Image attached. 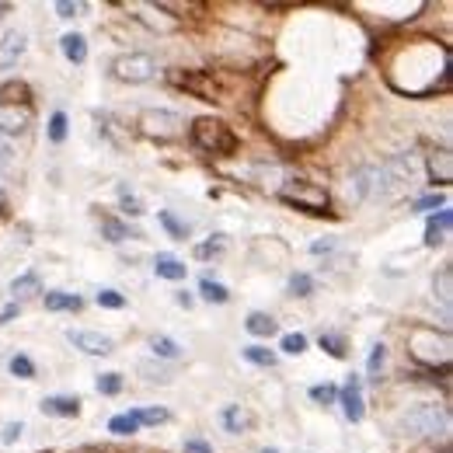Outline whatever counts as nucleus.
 <instances>
[{"mask_svg": "<svg viewBox=\"0 0 453 453\" xmlns=\"http://www.w3.org/2000/svg\"><path fill=\"white\" fill-rule=\"evenodd\" d=\"M384 363H387V349H384V345H373V353H370V359H366V373L377 380V373L384 370Z\"/></svg>", "mask_w": 453, "mask_h": 453, "instance_id": "4c0bfd02", "label": "nucleus"}, {"mask_svg": "<svg viewBox=\"0 0 453 453\" xmlns=\"http://www.w3.org/2000/svg\"><path fill=\"white\" fill-rule=\"evenodd\" d=\"M60 49H63V56L70 60V63H84L88 60V38L80 32H66L63 38H60Z\"/></svg>", "mask_w": 453, "mask_h": 453, "instance_id": "dca6fc26", "label": "nucleus"}, {"mask_svg": "<svg viewBox=\"0 0 453 453\" xmlns=\"http://www.w3.org/2000/svg\"><path fill=\"white\" fill-rule=\"evenodd\" d=\"M130 415L140 422V429H143V425H157V422H167V419H171L164 408H132Z\"/></svg>", "mask_w": 453, "mask_h": 453, "instance_id": "c85d7f7f", "label": "nucleus"}, {"mask_svg": "<svg viewBox=\"0 0 453 453\" xmlns=\"http://www.w3.org/2000/svg\"><path fill=\"white\" fill-rule=\"evenodd\" d=\"M140 126L147 136H157V140H171V136H178L182 126H185V119L178 115V112H167V108H147L143 115H140Z\"/></svg>", "mask_w": 453, "mask_h": 453, "instance_id": "0eeeda50", "label": "nucleus"}, {"mask_svg": "<svg viewBox=\"0 0 453 453\" xmlns=\"http://www.w3.org/2000/svg\"><path fill=\"white\" fill-rule=\"evenodd\" d=\"M35 293H42V279H38V272H25V276H18V279L11 283V296H14V303H18V300H25V296H35Z\"/></svg>", "mask_w": 453, "mask_h": 453, "instance_id": "412c9836", "label": "nucleus"}, {"mask_svg": "<svg viewBox=\"0 0 453 453\" xmlns=\"http://www.w3.org/2000/svg\"><path fill=\"white\" fill-rule=\"evenodd\" d=\"M318 342H321V349H324V353H328L331 359H345V356H349V345H345V338H342V335H335V331H321V338H318Z\"/></svg>", "mask_w": 453, "mask_h": 453, "instance_id": "b1692460", "label": "nucleus"}, {"mask_svg": "<svg viewBox=\"0 0 453 453\" xmlns=\"http://www.w3.org/2000/svg\"><path fill=\"white\" fill-rule=\"evenodd\" d=\"M98 390L101 394H119L123 390V373H101L98 377Z\"/></svg>", "mask_w": 453, "mask_h": 453, "instance_id": "ea45409f", "label": "nucleus"}, {"mask_svg": "<svg viewBox=\"0 0 453 453\" xmlns=\"http://www.w3.org/2000/svg\"><path fill=\"white\" fill-rule=\"evenodd\" d=\"M66 342L73 349H80L84 356H112L115 353V342L101 331H88V328H70L66 331Z\"/></svg>", "mask_w": 453, "mask_h": 453, "instance_id": "6e6552de", "label": "nucleus"}, {"mask_svg": "<svg viewBox=\"0 0 453 453\" xmlns=\"http://www.w3.org/2000/svg\"><path fill=\"white\" fill-rule=\"evenodd\" d=\"M21 432H25V425H21V422H7V425H4V432H0V439H4V443H14Z\"/></svg>", "mask_w": 453, "mask_h": 453, "instance_id": "79ce46f5", "label": "nucleus"}, {"mask_svg": "<svg viewBox=\"0 0 453 453\" xmlns=\"http://www.w3.org/2000/svg\"><path fill=\"white\" fill-rule=\"evenodd\" d=\"M224 248H226V241L224 237H220V234H217V237H213V241H206V244H199V248H195V259H217V255H224Z\"/></svg>", "mask_w": 453, "mask_h": 453, "instance_id": "473e14b6", "label": "nucleus"}, {"mask_svg": "<svg viewBox=\"0 0 453 453\" xmlns=\"http://www.w3.org/2000/svg\"><path fill=\"white\" fill-rule=\"evenodd\" d=\"M370 185H373V167H359L349 175V199L353 202H363L370 199Z\"/></svg>", "mask_w": 453, "mask_h": 453, "instance_id": "a211bd4d", "label": "nucleus"}, {"mask_svg": "<svg viewBox=\"0 0 453 453\" xmlns=\"http://www.w3.org/2000/svg\"><path fill=\"white\" fill-rule=\"evenodd\" d=\"M279 199L286 206H296L303 213H328V192L314 182H303V178H293L279 189Z\"/></svg>", "mask_w": 453, "mask_h": 453, "instance_id": "20e7f679", "label": "nucleus"}, {"mask_svg": "<svg viewBox=\"0 0 453 453\" xmlns=\"http://www.w3.org/2000/svg\"><path fill=\"white\" fill-rule=\"evenodd\" d=\"M157 220L167 226V234H171V237H178V241H185V237H189V226L182 224L171 209H157Z\"/></svg>", "mask_w": 453, "mask_h": 453, "instance_id": "bb28decb", "label": "nucleus"}, {"mask_svg": "<svg viewBox=\"0 0 453 453\" xmlns=\"http://www.w3.org/2000/svg\"><path fill=\"white\" fill-rule=\"evenodd\" d=\"M436 283H439V300L450 307V296H453V269H450V265H443V269H439V279H436Z\"/></svg>", "mask_w": 453, "mask_h": 453, "instance_id": "58836bf2", "label": "nucleus"}, {"mask_svg": "<svg viewBox=\"0 0 453 453\" xmlns=\"http://www.w3.org/2000/svg\"><path fill=\"white\" fill-rule=\"evenodd\" d=\"M241 356L248 359V363H255V366H261V370H272L276 366V353L265 349V345H244Z\"/></svg>", "mask_w": 453, "mask_h": 453, "instance_id": "393cba45", "label": "nucleus"}, {"mask_svg": "<svg viewBox=\"0 0 453 453\" xmlns=\"http://www.w3.org/2000/svg\"><path fill=\"white\" fill-rule=\"evenodd\" d=\"M429 178H432V185H443V189L453 182L450 150H432V154H429Z\"/></svg>", "mask_w": 453, "mask_h": 453, "instance_id": "f8f14e48", "label": "nucleus"}, {"mask_svg": "<svg viewBox=\"0 0 453 453\" xmlns=\"http://www.w3.org/2000/svg\"><path fill=\"white\" fill-rule=\"evenodd\" d=\"M443 195L439 192H429V195H422L419 202H415V213H429V209H443Z\"/></svg>", "mask_w": 453, "mask_h": 453, "instance_id": "a19ab883", "label": "nucleus"}, {"mask_svg": "<svg viewBox=\"0 0 453 453\" xmlns=\"http://www.w3.org/2000/svg\"><path fill=\"white\" fill-rule=\"evenodd\" d=\"M119 206H123V213L126 217H143V206H140V199L126 189V185H119Z\"/></svg>", "mask_w": 453, "mask_h": 453, "instance_id": "c756f323", "label": "nucleus"}, {"mask_svg": "<svg viewBox=\"0 0 453 453\" xmlns=\"http://www.w3.org/2000/svg\"><path fill=\"white\" fill-rule=\"evenodd\" d=\"M150 353L157 359H178L182 356V345H178L171 335H154V338H150Z\"/></svg>", "mask_w": 453, "mask_h": 453, "instance_id": "4be33fe9", "label": "nucleus"}, {"mask_svg": "<svg viewBox=\"0 0 453 453\" xmlns=\"http://www.w3.org/2000/svg\"><path fill=\"white\" fill-rule=\"evenodd\" d=\"M49 140L53 143H63L66 140V112H53L49 115Z\"/></svg>", "mask_w": 453, "mask_h": 453, "instance_id": "e433bc0d", "label": "nucleus"}, {"mask_svg": "<svg viewBox=\"0 0 453 453\" xmlns=\"http://www.w3.org/2000/svg\"><path fill=\"white\" fill-rule=\"evenodd\" d=\"M290 293L293 296H311L314 293V279L307 272H293L290 276Z\"/></svg>", "mask_w": 453, "mask_h": 453, "instance_id": "7c9ffc66", "label": "nucleus"}, {"mask_svg": "<svg viewBox=\"0 0 453 453\" xmlns=\"http://www.w3.org/2000/svg\"><path fill=\"white\" fill-rule=\"evenodd\" d=\"M419 175V161L412 154H397V157H387L380 167H373V185H370V199H380V202H390L401 192H408V185L415 182Z\"/></svg>", "mask_w": 453, "mask_h": 453, "instance_id": "f257e3e1", "label": "nucleus"}, {"mask_svg": "<svg viewBox=\"0 0 453 453\" xmlns=\"http://www.w3.org/2000/svg\"><path fill=\"white\" fill-rule=\"evenodd\" d=\"M259 453H279V450H276V447H265V450H259Z\"/></svg>", "mask_w": 453, "mask_h": 453, "instance_id": "09e8293b", "label": "nucleus"}, {"mask_svg": "<svg viewBox=\"0 0 453 453\" xmlns=\"http://www.w3.org/2000/svg\"><path fill=\"white\" fill-rule=\"evenodd\" d=\"M331 248H335V241H318L311 251H314V255H321V251H331Z\"/></svg>", "mask_w": 453, "mask_h": 453, "instance_id": "49530a36", "label": "nucleus"}, {"mask_svg": "<svg viewBox=\"0 0 453 453\" xmlns=\"http://www.w3.org/2000/svg\"><path fill=\"white\" fill-rule=\"evenodd\" d=\"M311 401H318V405H335V401H338V387H335V384H314V387H311Z\"/></svg>", "mask_w": 453, "mask_h": 453, "instance_id": "72a5a7b5", "label": "nucleus"}, {"mask_svg": "<svg viewBox=\"0 0 453 453\" xmlns=\"http://www.w3.org/2000/svg\"><path fill=\"white\" fill-rule=\"evenodd\" d=\"M112 73L126 84H147L157 77V63L150 53H123L115 63H112Z\"/></svg>", "mask_w": 453, "mask_h": 453, "instance_id": "423d86ee", "label": "nucleus"}, {"mask_svg": "<svg viewBox=\"0 0 453 453\" xmlns=\"http://www.w3.org/2000/svg\"><path fill=\"white\" fill-rule=\"evenodd\" d=\"M192 143L202 150V154H209V157H230L234 150H237V136L234 130L226 126L224 119H213V115H202V119H195L192 123Z\"/></svg>", "mask_w": 453, "mask_h": 453, "instance_id": "f03ea898", "label": "nucleus"}, {"mask_svg": "<svg viewBox=\"0 0 453 453\" xmlns=\"http://www.w3.org/2000/svg\"><path fill=\"white\" fill-rule=\"evenodd\" d=\"M244 328H248L255 338H269V335H276V331H279V321H276L272 314H261V311H255V314H248Z\"/></svg>", "mask_w": 453, "mask_h": 453, "instance_id": "aec40b11", "label": "nucleus"}, {"mask_svg": "<svg viewBox=\"0 0 453 453\" xmlns=\"http://www.w3.org/2000/svg\"><path fill=\"white\" fill-rule=\"evenodd\" d=\"M338 405H342V412H345V419L353 422H363L366 415V405H363V384H359V377H349L345 380V387L338 390Z\"/></svg>", "mask_w": 453, "mask_h": 453, "instance_id": "1a4fd4ad", "label": "nucleus"}, {"mask_svg": "<svg viewBox=\"0 0 453 453\" xmlns=\"http://www.w3.org/2000/svg\"><path fill=\"white\" fill-rule=\"evenodd\" d=\"M46 415H53V419H77L80 415V397H70V394H49V397H42V405H38Z\"/></svg>", "mask_w": 453, "mask_h": 453, "instance_id": "9d476101", "label": "nucleus"}, {"mask_svg": "<svg viewBox=\"0 0 453 453\" xmlns=\"http://www.w3.org/2000/svg\"><path fill=\"white\" fill-rule=\"evenodd\" d=\"M0 11H7V4H0Z\"/></svg>", "mask_w": 453, "mask_h": 453, "instance_id": "8fccbe9b", "label": "nucleus"}, {"mask_svg": "<svg viewBox=\"0 0 453 453\" xmlns=\"http://www.w3.org/2000/svg\"><path fill=\"white\" fill-rule=\"evenodd\" d=\"M283 353H290V356H300L303 349H307V335H300V331H290V335H283Z\"/></svg>", "mask_w": 453, "mask_h": 453, "instance_id": "c9c22d12", "label": "nucleus"}, {"mask_svg": "<svg viewBox=\"0 0 453 453\" xmlns=\"http://www.w3.org/2000/svg\"><path fill=\"white\" fill-rule=\"evenodd\" d=\"M42 303H46V311H80V307H84V296L56 290V293H46Z\"/></svg>", "mask_w": 453, "mask_h": 453, "instance_id": "6ab92c4d", "label": "nucleus"}, {"mask_svg": "<svg viewBox=\"0 0 453 453\" xmlns=\"http://www.w3.org/2000/svg\"><path fill=\"white\" fill-rule=\"evenodd\" d=\"M154 272H157V279H171V283H182L185 276H189V265L185 261H178L175 255H157L154 259Z\"/></svg>", "mask_w": 453, "mask_h": 453, "instance_id": "2eb2a0df", "label": "nucleus"}, {"mask_svg": "<svg viewBox=\"0 0 453 453\" xmlns=\"http://www.w3.org/2000/svg\"><path fill=\"white\" fill-rule=\"evenodd\" d=\"M178 303L182 307H192V293H178Z\"/></svg>", "mask_w": 453, "mask_h": 453, "instance_id": "de8ad7c7", "label": "nucleus"}, {"mask_svg": "<svg viewBox=\"0 0 453 453\" xmlns=\"http://www.w3.org/2000/svg\"><path fill=\"white\" fill-rule=\"evenodd\" d=\"M108 432H115V436H132V432H140V422L132 419L130 412H123V415H115V419L108 422Z\"/></svg>", "mask_w": 453, "mask_h": 453, "instance_id": "cd10ccee", "label": "nucleus"}, {"mask_svg": "<svg viewBox=\"0 0 453 453\" xmlns=\"http://www.w3.org/2000/svg\"><path fill=\"white\" fill-rule=\"evenodd\" d=\"M18 314H21V303H7V307L0 311V324H11Z\"/></svg>", "mask_w": 453, "mask_h": 453, "instance_id": "c03bdc74", "label": "nucleus"}, {"mask_svg": "<svg viewBox=\"0 0 453 453\" xmlns=\"http://www.w3.org/2000/svg\"><path fill=\"white\" fill-rule=\"evenodd\" d=\"M185 450L189 453H213V447H206L202 439H185Z\"/></svg>", "mask_w": 453, "mask_h": 453, "instance_id": "a18cd8bd", "label": "nucleus"}, {"mask_svg": "<svg viewBox=\"0 0 453 453\" xmlns=\"http://www.w3.org/2000/svg\"><path fill=\"white\" fill-rule=\"evenodd\" d=\"M56 11H60V18H73V14H80V11H84V4H70V0H60V4H56Z\"/></svg>", "mask_w": 453, "mask_h": 453, "instance_id": "37998d69", "label": "nucleus"}, {"mask_svg": "<svg viewBox=\"0 0 453 453\" xmlns=\"http://www.w3.org/2000/svg\"><path fill=\"white\" fill-rule=\"evenodd\" d=\"M21 53H25V35L18 28L0 35V66H14L21 60Z\"/></svg>", "mask_w": 453, "mask_h": 453, "instance_id": "4468645a", "label": "nucleus"}, {"mask_svg": "<svg viewBox=\"0 0 453 453\" xmlns=\"http://www.w3.org/2000/svg\"><path fill=\"white\" fill-rule=\"evenodd\" d=\"M98 224H101V237L112 241V244H123V241H130V237H140L136 230H130V224H123V220H115V217H101Z\"/></svg>", "mask_w": 453, "mask_h": 453, "instance_id": "f3484780", "label": "nucleus"}, {"mask_svg": "<svg viewBox=\"0 0 453 453\" xmlns=\"http://www.w3.org/2000/svg\"><path fill=\"white\" fill-rule=\"evenodd\" d=\"M401 429L408 436H447L450 432V412H447V405L422 401L401 415Z\"/></svg>", "mask_w": 453, "mask_h": 453, "instance_id": "7ed1b4c3", "label": "nucleus"}, {"mask_svg": "<svg viewBox=\"0 0 453 453\" xmlns=\"http://www.w3.org/2000/svg\"><path fill=\"white\" fill-rule=\"evenodd\" d=\"M28 108H18V105H4L0 101V136L4 132H25L28 130Z\"/></svg>", "mask_w": 453, "mask_h": 453, "instance_id": "ddd939ff", "label": "nucleus"}, {"mask_svg": "<svg viewBox=\"0 0 453 453\" xmlns=\"http://www.w3.org/2000/svg\"><path fill=\"white\" fill-rule=\"evenodd\" d=\"M220 419H224L226 432H244V425H248V415L241 412V405H226Z\"/></svg>", "mask_w": 453, "mask_h": 453, "instance_id": "a878e982", "label": "nucleus"}, {"mask_svg": "<svg viewBox=\"0 0 453 453\" xmlns=\"http://www.w3.org/2000/svg\"><path fill=\"white\" fill-rule=\"evenodd\" d=\"M199 293H202V300H209V303H226V300H230V290H226L224 283H213L209 276L199 279Z\"/></svg>", "mask_w": 453, "mask_h": 453, "instance_id": "5701e85b", "label": "nucleus"}, {"mask_svg": "<svg viewBox=\"0 0 453 453\" xmlns=\"http://www.w3.org/2000/svg\"><path fill=\"white\" fill-rule=\"evenodd\" d=\"M11 373H14V377H21V380H32V377H35V363L28 356H21V353H18V356H11Z\"/></svg>", "mask_w": 453, "mask_h": 453, "instance_id": "f704fd0d", "label": "nucleus"}, {"mask_svg": "<svg viewBox=\"0 0 453 453\" xmlns=\"http://www.w3.org/2000/svg\"><path fill=\"white\" fill-rule=\"evenodd\" d=\"M167 80H171L175 88L195 95L199 101H224V91L217 88V80H213L209 73H202V70H171Z\"/></svg>", "mask_w": 453, "mask_h": 453, "instance_id": "39448f33", "label": "nucleus"}, {"mask_svg": "<svg viewBox=\"0 0 453 453\" xmlns=\"http://www.w3.org/2000/svg\"><path fill=\"white\" fill-rule=\"evenodd\" d=\"M98 307H108V311H123L126 307V296L119 290H98Z\"/></svg>", "mask_w": 453, "mask_h": 453, "instance_id": "2f4dec72", "label": "nucleus"}, {"mask_svg": "<svg viewBox=\"0 0 453 453\" xmlns=\"http://www.w3.org/2000/svg\"><path fill=\"white\" fill-rule=\"evenodd\" d=\"M450 226H453L450 209H436V217H429V224H425V244H429V248H439V244L447 241Z\"/></svg>", "mask_w": 453, "mask_h": 453, "instance_id": "9b49d317", "label": "nucleus"}]
</instances>
